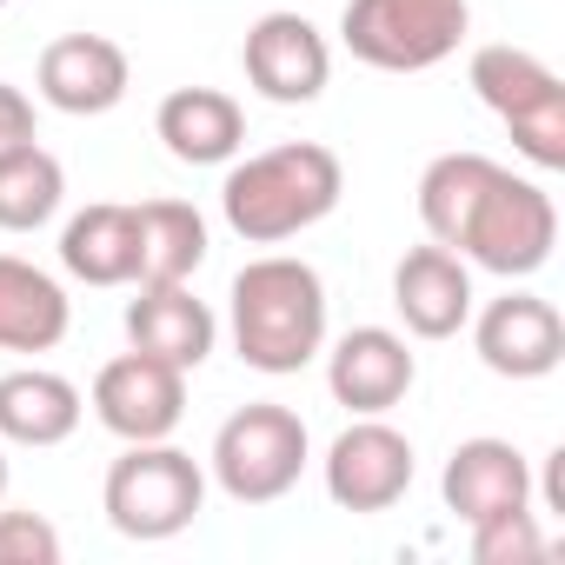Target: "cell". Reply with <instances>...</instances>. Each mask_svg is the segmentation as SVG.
<instances>
[{
  "instance_id": "6da1fadb",
  "label": "cell",
  "mask_w": 565,
  "mask_h": 565,
  "mask_svg": "<svg viewBox=\"0 0 565 565\" xmlns=\"http://www.w3.org/2000/svg\"><path fill=\"white\" fill-rule=\"evenodd\" d=\"M419 220L446 253H459L466 266H486L499 279L539 273L558 246L552 193L486 153H439L419 173Z\"/></svg>"
},
{
  "instance_id": "7a4b0ae2",
  "label": "cell",
  "mask_w": 565,
  "mask_h": 565,
  "mask_svg": "<svg viewBox=\"0 0 565 565\" xmlns=\"http://www.w3.org/2000/svg\"><path fill=\"white\" fill-rule=\"evenodd\" d=\"M233 353L266 373V380H287L300 366H313L327 353V279L294 259V253H266L246 259L233 273Z\"/></svg>"
},
{
  "instance_id": "3957f363",
  "label": "cell",
  "mask_w": 565,
  "mask_h": 565,
  "mask_svg": "<svg viewBox=\"0 0 565 565\" xmlns=\"http://www.w3.org/2000/svg\"><path fill=\"white\" fill-rule=\"evenodd\" d=\"M347 193L340 153L320 140H287V147H266L253 160H239L220 186V213L246 246H279L307 226H320Z\"/></svg>"
},
{
  "instance_id": "277c9868",
  "label": "cell",
  "mask_w": 565,
  "mask_h": 565,
  "mask_svg": "<svg viewBox=\"0 0 565 565\" xmlns=\"http://www.w3.org/2000/svg\"><path fill=\"white\" fill-rule=\"evenodd\" d=\"M100 505H107V525L120 539H140V545H160V539H180L200 505H206V472L193 466V452L167 446V439H140L127 446L114 466H107V486H100Z\"/></svg>"
},
{
  "instance_id": "5b68a950",
  "label": "cell",
  "mask_w": 565,
  "mask_h": 565,
  "mask_svg": "<svg viewBox=\"0 0 565 565\" xmlns=\"http://www.w3.org/2000/svg\"><path fill=\"white\" fill-rule=\"evenodd\" d=\"M206 466H213V486L233 505H273V499H287L300 486V472H307V419L294 406L253 399L213 433V459Z\"/></svg>"
},
{
  "instance_id": "8992f818",
  "label": "cell",
  "mask_w": 565,
  "mask_h": 565,
  "mask_svg": "<svg viewBox=\"0 0 565 565\" xmlns=\"http://www.w3.org/2000/svg\"><path fill=\"white\" fill-rule=\"evenodd\" d=\"M466 81L499 114V127L512 134V147L539 173L565 167V81L539 54H525V47H479Z\"/></svg>"
},
{
  "instance_id": "52a82bcc",
  "label": "cell",
  "mask_w": 565,
  "mask_h": 565,
  "mask_svg": "<svg viewBox=\"0 0 565 565\" xmlns=\"http://www.w3.org/2000/svg\"><path fill=\"white\" fill-rule=\"evenodd\" d=\"M466 28H472L466 0H347L340 14L347 54L380 74H426L452 61Z\"/></svg>"
},
{
  "instance_id": "ba28073f",
  "label": "cell",
  "mask_w": 565,
  "mask_h": 565,
  "mask_svg": "<svg viewBox=\"0 0 565 565\" xmlns=\"http://www.w3.org/2000/svg\"><path fill=\"white\" fill-rule=\"evenodd\" d=\"M246 87L273 107H313L333 81V47L307 14H259L239 47Z\"/></svg>"
},
{
  "instance_id": "9c48e42d",
  "label": "cell",
  "mask_w": 565,
  "mask_h": 565,
  "mask_svg": "<svg viewBox=\"0 0 565 565\" xmlns=\"http://www.w3.org/2000/svg\"><path fill=\"white\" fill-rule=\"evenodd\" d=\"M94 419L127 446L173 439V426L186 419V373L153 353H120L94 373Z\"/></svg>"
},
{
  "instance_id": "30bf717a",
  "label": "cell",
  "mask_w": 565,
  "mask_h": 565,
  "mask_svg": "<svg viewBox=\"0 0 565 565\" xmlns=\"http://www.w3.org/2000/svg\"><path fill=\"white\" fill-rule=\"evenodd\" d=\"M320 466H327V499L340 512H393L413 486V439L373 413V419H353Z\"/></svg>"
},
{
  "instance_id": "8fae6325",
  "label": "cell",
  "mask_w": 565,
  "mask_h": 565,
  "mask_svg": "<svg viewBox=\"0 0 565 565\" xmlns=\"http://www.w3.org/2000/svg\"><path fill=\"white\" fill-rule=\"evenodd\" d=\"M34 87L54 114H74V120H94V114H114L134 87V67L120 54V41L107 34H61L41 47V67H34Z\"/></svg>"
},
{
  "instance_id": "7c38bea8",
  "label": "cell",
  "mask_w": 565,
  "mask_h": 565,
  "mask_svg": "<svg viewBox=\"0 0 565 565\" xmlns=\"http://www.w3.org/2000/svg\"><path fill=\"white\" fill-rule=\"evenodd\" d=\"M472 347H479L486 373H499V380H545L565 360V320L539 294H499L472 320Z\"/></svg>"
},
{
  "instance_id": "4fadbf2b",
  "label": "cell",
  "mask_w": 565,
  "mask_h": 565,
  "mask_svg": "<svg viewBox=\"0 0 565 565\" xmlns=\"http://www.w3.org/2000/svg\"><path fill=\"white\" fill-rule=\"evenodd\" d=\"M413 380H419V366H413V353H406V340L393 327H353L327 353V393L360 419L393 413L413 393Z\"/></svg>"
},
{
  "instance_id": "5bb4252c",
  "label": "cell",
  "mask_w": 565,
  "mask_h": 565,
  "mask_svg": "<svg viewBox=\"0 0 565 565\" xmlns=\"http://www.w3.org/2000/svg\"><path fill=\"white\" fill-rule=\"evenodd\" d=\"M439 492H446V512L459 525H479L492 512H519V505H532V459L512 439H459L446 472H439Z\"/></svg>"
},
{
  "instance_id": "9a60e30c",
  "label": "cell",
  "mask_w": 565,
  "mask_h": 565,
  "mask_svg": "<svg viewBox=\"0 0 565 565\" xmlns=\"http://www.w3.org/2000/svg\"><path fill=\"white\" fill-rule=\"evenodd\" d=\"M393 307H399L413 340H452L472 320V273H466V259L446 253L439 239L413 246L393 266Z\"/></svg>"
},
{
  "instance_id": "2e32d148",
  "label": "cell",
  "mask_w": 565,
  "mask_h": 565,
  "mask_svg": "<svg viewBox=\"0 0 565 565\" xmlns=\"http://www.w3.org/2000/svg\"><path fill=\"white\" fill-rule=\"evenodd\" d=\"M127 340H134V353H153L180 373H200L213 360L220 320L206 300H193L186 279H173V287H140V300L127 307Z\"/></svg>"
},
{
  "instance_id": "e0dca14e",
  "label": "cell",
  "mask_w": 565,
  "mask_h": 565,
  "mask_svg": "<svg viewBox=\"0 0 565 565\" xmlns=\"http://www.w3.org/2000/svg\"><path fill=\"white\" fill-rule=\"evenodd\" d=\"M153 134L180 167H226L246 147V114L220 87H173L153 114Z\"/></svg>"
},
{
  "instance_id": "ac0fdd59",
  "label": "cell",
  "mask_w": 565,
  "mask_h": 565,
  "mask_svg": "<svg viewBox=\"0 0 565 565\" xmlns=\"http://www.w3.org/2000/svg\"><path fill=\"white\" fill-rule=\"evenodd\" d=\"M74 327V300L34 259L0 253V353H54Z\"/></svg>"
},
{
  "instance_id": "d6986e66",
  "label": "cell",
  "mask_w": 565,
  "mask_h": 565,
  "mask_svg": "<svg viewBox=\"0 0 565 565\" xmlns=\"http://www.w3.org/2000/svg\"><path fill=\"white\" fill-rule=\"evenodd\" d=\"M81 386L47 373V366H21V373H0V439L8 446H61L81 433Z\"/></svg>"
},
{
  "instance_id": "ffe728a7",
  "label": "cell",
  "mask_w": 565,
  "mask_h": 565,
  "mask_svg": "<svg viewBox=\"0 0 565 565\" xmlns=\"http://www.w3.org/2000/svg\"><path fill=\"white\" fill-rule=\"evenodd\" d=\"M134 287H173L206 266V220L186 200H140L134 206Z\"/></svg>"
},
{
  "instance_id": "44dd1931",
  "label": "cell",
  "mask_w": 565,
  "mask_h": 565,
  "mask_svg": "<svg viewBox=\"0 0 565 565\" xmlns=\"http://www.w3.org/2000/svg\"><path fill=\"white\" fill-rule=\"evenodd\" d=\"M134 206H87L61 226V266L87 287H134Z\"/></svg>"
},
{
  "instance_id": "7402d4cb",
  "label": "cell",
  "mask_w": 565,
  "mask_h": 565,
  "mask_svg": "<svg viewBox=\"0 0 565 565\" xmlns=\"http://www.w3.org/2000/svg\"><path fill=\"white\" fill-rule=\"evenodd\" d=\"M67 200V167L41 147V140H21V147H0V233H34L61 213Z\"/></svg>"
},
{
  "instance_id": "603a6c76",
  "label": "cell",
  "mask_w": 565,
  "mask_h": 565,
  "mask_svg": "<svg viewBox=\"0 0 565 565\" xmlns=\"http://www.w3.org/2000/svg\"><path fill=\"white\" fill-rule=\"evenodd\" d=\"M532 558H545V539H539L532 505L492 512V519L472 525V565H532Z\"/></svg>"
},
{
  "instance_id": "cb8c5ba5",
  "label": "cell",
  "mask_w": 565,
  "mask_h": 565,
  "mask_svg": "<svg viewBox=\"0 0 565 565\" xmlns=\"http://www.w3.org/2000/svg\"><path fill=\"white\" fill-rule=\"evenodd\" d=\"M0 565H61V532L41 512L0 505Z\"/></svg>"
},
{
  "instance_id": "d4e9b609",
  "label": "cell",
  "mask_w": 565,
  "mask_h": 565,
  "mask_svg": "<svg viewBox=\"0 0 565 565\" xmlns=\"http://www.w3.org/2000/svg\"><path fill=\"white\" fill-rule=\"evenodd\" d=\"M21 140H34V100L0 81V147H21Z\"/></svg>"
},
{
  "instance_id": "484cf974",
  "label": "cell",
  "mask_w": 565,
  "mask_h": 565,
  "mask_svg": "<svg viewBox=\"0 0 565 565\" xmlns=\"http://www.w3.org/2000/svg\"><path fill=\"white\" fill-rule=\"evenodd\" d=\"M0 499H8V452H0Z\"/></svg>"
},
{
  "instance_id": "4316f807",
  "label": "cell",
  "mask_w": 565,
  "mask_h": 565,
  "mask_svg": "<svg viewBox=\"0 0 565 565\" xmlns=\"http://www.w3.org/2000/svg\"><path fill=\"white\" fill-rule=\"evenodd\" d=\"M0 8H8V0H0Z\"/></svg>"
}]
</instances>
